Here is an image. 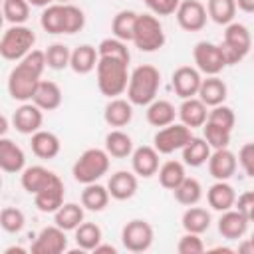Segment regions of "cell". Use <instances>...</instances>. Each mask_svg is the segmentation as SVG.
<instances>
[{
  "label": "cell",
  "instance_id": "19",
  "mask_svg": "<svg viewBox=\"0 0 254 254\" xmlns=\"http://www.w3.org/2000/svg\"><path fill=\"white\" fill-rule=\"evenodd\" d=\"M0 169L8 175H18L26 169V153L8 137H0Z\"/></svg>",
  "mask_w": 254,
  "mask_h": 254
},
{
  "label": "cell",
  "instance_id": "2",
  "mask_svg": "<svg viewBox=\"0 0 254 254\" xmlns=\"http://www.w3.org/2000/svg\"><path fill=\"white\" fill-rule=\"evenodd\" d=\"M159 87H161V71L151 64L137 65L129 75L127 99L133 105L147 107L151 101L157 99Z\"/></svg>",
  "mask_w": 254,
  "mask_h": 254
},
{
  "label": "cell",
  "instance_id": "46",
  "mask_svg": "<svg viewBox=\"0 0 254 254\" xmlns=\"http://www.w3.org/2000/svg\"><path fill=\"white\" fill-rule=\"evenodd\" d=\"M206 121L212 123V125H218V127H222V129L232 131V129H234V123H236V115H234L232 107L220 103V105H216V107H210Z\"/></svg>",
  "mask_w": 254,
  "mask_h": 254
},
{
  "label": "cell",
  "instance_id": "12",
  "mask_svg": "<svg viewBox=\"0 0 254 254\" xmlns=\"http://www.w3.org/2000/svg\"><path fill=\"white\" fill-rule=\"evenodd\" d=\"M32 254H62L67 250V236L65 230L58 224L46 226L38 232L36 240L32 242Z\"/></svg>",
  "mask_w": 254,
  "mask_h": 254
},
{
  "label": "cell",
  "instance_id": "40",
  "mask_svg": "<svg viewBox=\"0 0 254 254\" xmlns=\"http://www.w3.org/2000/svg\"><path fill=\"white\" fill-rule=\"evenodd\" d=\"M137 12L133 10H121L113 16L111 20V34L123 42H131L133 40V30H135V22H137Z\"/></svg>",
  "mask_w": 254,
  "mask_h": 254
},
{
  "label": "cell",
  "instance_id": "50",
  "mask_svg": "<svg viewBox=\"0 0 254 254\" xmlns=\"http://www.w3.org/2000/svg\"><path fill=\"white\" fill-rule=\"evenodd\" d=\"M238 163L242 167V171L254 179V143H244L238 151Z\"/></svg>",
  "mask_w": 254,
  "mask_h": 254
},
{
  "label": "cell",
  "instance_id": "58",
  "mask_svg": "<svg viewBox=\"0 0 254 254\" xmlns=\"http://www.w3.org/2000/svg\"><path fill=\"white\" fill-rule=\"evenodd\" d=\"M210 252H224V254H232L234 250H232V248H226V246H218V248H212Z\"/></svg>",
  "mask_w": 254,
  "mask_h": 254
},
{
  "label": "cell",
  "instance_id": "51",
  "mask_svg": "<svg viewBox=\"0 0 254 254\" xmlns=\"http://www.w3.org/2000/svg\"><path fill=\"white\" fill-rule=\"evenodd\" d=\"M238 210H242L246 216H248V210L254 206V190H246L242 194L236 196V204H234Z\"/></svg>",
  "mask_w": 254,
  "mask_h": 254
},
{
  "label": "cell",
  "instance_id": "24",
  "mask_svg": "<svg viewBox=\"0 0 254 254\" xmlns=\"http://www.w3.org/2000/svg\"><path fill=\"white\" fill-rule=\"evenodd\" d=\"M103 119L109 127H125L133 119V103L123 97H113L103 109Z\"/></svg>",
  "mask_w": 254,
  "mask_h": 254
},
{
  "label": "cell",
  "instance_id": "18",
  "mask_svg": "<svg viewBox=\"0 0 254 254\" xmlns=\"http://www.w3.org/2000/svg\"><path fill=\"white\" fill-rule=\"evenodd\" d=\"M248 216L238 210L236 206L230 210H224L218 218V232L226 240H240L248 230Z\"/></svg>",
  "mask_w": 254,
  "mask_h": 254
},
{
  "label": "cell",
  "instance_id": "54",
  "mask_svg": "<svg viewBox=\"0 0 254 254\" xmlns=\"http://www.w3.org/2000/svg\"><path fill=\"white\" fill-rule=\"evenodd\" d=\"M93 252H95V254H103V252H105V254H117V248L111 246V244H103V242H101V244H97V248H95Z\"/></svg>",
  "mask_w": 254,
  "mask_h": 254
},
{
  "label": "cell",
  "instance_id": "3",
  "mask_svg": "<svg viewBox=\"0 0 254 254\" xmlns=\"http://www.w3.org/2000/svg\"><path fill=\"white\" fill-rule=\"evenodd\" d=\"M127 65H129L127 62L117 58H99L95 67V77H97V87L101 95L113 99L127 91L129 75H131L127 71Z\"/></svg>",
  "mask_w": 254,
  "mask_h": 254
},
{
  "label": "cell",
  "instance_id": "26",
  "mask_svg": "<svg viewBox=\"0 0 254 254\" xmlns=\"http://www.w3.org/2000/svg\"><path fill=\"white\" fill-rule=\"evenodd\" d=\"M99 62V52L95 46L89 44H81L75 50H71V62H69V69L73 73L79 75H87L97 67Z\"/></svg>",
  "mask_w": 254,
  "mask_h": 254
},
{
  "label": "cell",
  "instance_id": "9",
  "mask_svg": "<svg viewBox=\"0 0 254 254\" xmlns=\"http://www.w3.org/2000/svg\"><path fill=\"white\" fill-rule=\"evenodd\" d=\"M192 58H194V67L204 75H218L228 65L220 50V44H212L206 40L194 44Z\"/></svg>",
  "mask_w": 254,
  "mask_h": 254
},
{
  "label": "cell",
  "instance_id": "31",
  "mask_svg": "<svg viewBox=\"0 0 254 254\" xmlns=\"http://www.w3.org/2000/svg\"><path fill=\"white\" fill-rule=\"evenodd\" d=\"M85 218V208L83 204L77 202H64L56 212H54V224L64 228L65 232L75 230Z\"/></svg>",
  "mask_w": 254,
  "mask_h": 254
},
{
  "label": "cell",
  "instance_id": "17",
  "mask_svg": "<svg viewBox=\"0 0 254 254\" xmlns=\"http://www.w3.org/2000/svg\"><path fill=\"white\" fill-rule=\"evenodd\" d=\"M238 169V157L228 149H212L208 159V173L214 181H228Z\"/></svg>",
  "mask_w": 254,
  "mask_h": 254
},
{
  "label": "cell",
  "instance_id": "20",
  "mask_svg": "<svg viewBox=\"0 0 254 254\" xmlns=\"http://www.w3.org/2000/svg\"><path fill=\"white\" fill-rule=\"evenodd\" d=\"M107 189L111 198L115 200H129L135 196L137 189H139V177L133 171H117L109 177L107 181Z\"/></svg>",
  "mask_w": 254,
  "mask_h": 254
},
{
  "label": "cell",
  "instance_id": "45",
  "mask_svg": "<svg viewBox=\"0 0 254 254\" xmlns=\"http://www.w3.org/2000/svg\"><path fill=\"white\" fill-rule=\"evenodd\" d=\"M230 135H232V131L222 129L218 125H212L208 121L202 125V137L206 139V143L212 149H224V147H228L230 145Z\"/></svg>",
  "mask_w": 254,
  "mask_h": 254
},
{
  "label": "cell",
  "instance_id": "5",
  "mask_svg": "<svg viewBox=\"0 0 254 254\" xmlns=\"http://www.w3.org/2000/svg\"><path fill=\"white\" fill-rule=\"evenodd\" d=\"M36 44V34L24 24H16L4 30L0 38V56L8 62H20L26 58Z\"/></svg>",
  "mask_w": 254,
  "mask_h": 254
},
{
  "label": "cell",
  "instance_id": "55",
  "mask_svg": "<svg viewBox=\"0 0 254 254\" xmlns=\"http://www.w3.org/2000/svg\"><path fill=\"white\" fill-rule=\"evenodd\" d=\"M238 252H240V254H254V246H252L250 238H246V240H242V242L238 244Z\"/></svg>",
  "mask_w": 254,
  "mask_h": 254
},
{
  "label": "cell",
  "instance_id": "34",
  "mask_svg": "<svg viewBox=\"0 0 254 254\" xmlns=\"http://www.w3.org/2000/svg\"><path fill=\"white\" fill-rule=\"evenodd\" d=\"M185 167H187V165H185L183 161H175V159L165 161V163L159 167V173H157L159 185H161L163 189H167V190H175V189L187 179V169H185Z\"/></svg>",
  "mask_w": 254,
  "mask_h": 254
},
{
  "label": "cell",
  "instance_id": "25",
  "mask_svg": "<svg viewBox=\"0 0 254 254\" xmlns=\"http://www.w3.org/2000/svg\"><path fill=\"white\" fill-rule=\"evenodd\" d=\"M62 87L56 83V81H50V79H42L32 95V101L42 109V111H54L62 105Z\"/></svg>",
  "mask_w": 254,
  "mask_h": 254
},
{
  "label": "cell",
  "instance_id": "15",
  "mask_svg": "<svg viewBox=\"0 0 254 254\" xmlns=\"http://www.w3.org/2000/svg\"><path fill=\"white\" fill-rule=\"evenodd\" d=\"M159 151L153 145H141L131 153V171L141 179H151L159 173Z\"/></svg>",
  "mask_w": 254,
  "mask_h": 254
},
{
  "label": "cell",
  "instance_id": "30",
  "mask_svg": "<svg viewBox=\"0 0 254 254\" xmlns=\"http://www.w3.org/2000/svg\"><path fill=\"white\" fill-rule=\"evenodd\" d=\"M198 97L208 105V107H216L220 103L226 101L228 97V87L226 83L218 77V75H206L200 83V89H198Z\"/></svg>",
  "mask_w": 254,
  "mask_h": 254
},
{
  "label": "cell",
  "instance_id": "6",
  "mask_svg": "<svg viewBox=\"0 0 254 254\" xmlns=\"http://www.w3.org/2000/svg\"><path fill=\"white\" fill-rule=\"evenodd\" d=\"M165 30L155 14H139L133 30V46L141 52H157L165 46Z\"/></svg>",
  "mask_w": 254,
  "mask_h": 254
},
{
  "label": "cell",
  "instance_id": "11",
  "mask_svg": "<svg viewBox=\"0 0 254 254\" xmlns=\"http://www.w3.org/2000/svg\"><path fill=\"white\" fill-rule=\"evenodd\" d=\"M175 16L177 24L185 32H200L208 22L206 6L200 0H181Z\"/></svg>",
  "mask_w": 254,
  "mask_h": 254
},
{
  "label": "cell",
  "instance_id": "59",
  "mask_svg": "<svg viewBox=\"0 0 254 254\" xmlns=\"http://www.w3.org/2000/svg\"><path fill=\"white\" fill-rule=\"evenodd\" d=\"M248 220H250V222H254V206L248 210Z\"/></svg>",
  "mask_w": 254,
  "mask_h": 254
},
{
  "label": "cell",
  "instance_id": "22",
  "mask_svg": "<svg viewBox=\"0 0 254 254\" xmlns=\"http://www.w3.org/2000/svg\"><path fill=\"white\" fill-rule=\"evenodd\" d=\"M206 200L208 206L216 212H224L234 208L236 204V190L228 181H216L214 185L208 187L206 190Z\"/></svg>",
  "mask_w": 254,
  "mask_h": 254
},
{
  "label": "cell",
  "instance_id": "38",
  "mask_svg": "<svg viewBox=\"0 0 254 254\" xmlns=\"http://www.w3.org/2000/svg\"><path fill=\"white\" fill-rule=\"evenodd\" d=\"M236 0H206L208 18L218 26H228L236 16Z\"/></svg>",
  "mask_w": 254,
  "mask_h": 254
},
{
  "label": "cell",
  "instance_id": "16",
  "mask_svg": "<svg viewBox=\"0 0 254 254\" xmlns=\"http://www.w3.org/2000/svg\"><path fill=\"white\" fill-rule=\"evenodd\" d=\"M64 194H65V187H64V181L56 175L40 192L34 194V204L40 212H50L54 214L62 204H64Z\"/></svg>",
  "mask_w": 254,
  "mask_h": 254
},
{
  "label": "cell",
  "instance_id": "27",
  "mask_svg": "<svg viewBox=\"0 0 254 254\" xmlns=\"http://www.w3.org/2000/svg\"><path fill=\"white\" fill-rule=\"evenodd\" d=\"M177 115H179V111H177V107L169 99H155V101H151L147 105V111H145L147 123L157 127V129L175 123Z\"/></svg>",
  "mask_w": 254,
  "mask_h": 254
},
{
  "label": "cell",
  "instance_id": "52",
  "mask_svg": "<svg viewBox=\"0 0 254 254\" xmlns=\"http://www.w3.org/2000/svg\"><path fill=\"white\" fill-rule=\"evenodd\" d=\"M36 8H46L50 4H69V0H28Z\"/></svg>",
  "mask_w": 254,
  "mask_h": 254
},
{
  "label": "cell",
  "instance_id": "10",
  "mask_svg": "<svg viewBox=\"0 0 254 254\" xmlns=\"http://www.w3.org/2000/svg\"><path fill=\"white\" fill-rule=\"evenodd\" d=\"M192 139V129L185 123H171L167 127L157 129L153 137V147L161 155H171L175 151H181L189 141Z\"/></svg>",
  "mask_w": 254,
  "mask_h": 254
},
{
  "label": "cell",
  "instance_id": "42",
  "mask_svg": "<svg viewBox=\"0 0 254 254\" xmlns=\"http://www.w3.org/2000/svg\"><path fill=\"white\" fill-rule=\"evenodd\" d=\"M30 2L28 0H4L2 2V14H4V20L10 24V26H16V24H24L28 18H30Z\"/></svg>",
  "mask_w": 254,
  "mask_h": 254
},
{
  "label": "cell",
  "instance_id": "29",
  "mask_svg": "<svg viewBox=\"0 0 254 254\" xmlns=\"http://www.w3.org/2000/svg\"><path fill=\"white\" fill-rule=\"evenodd\" d=\"M210 153H212V147L206 143L204 137H194L181 149V155H183V163L187 167H202L204 163H208L210 159Z\"/></svg>",
  "mask_w": 254,
  "mask_h": 254
},
{
  "label": "cell",
  "instance_id": "33",
  "mask_svg": "<svg viewBox=\"0 0 254 254\" xmlns=\"http://www.w3.org/2000/svg\"><path fill=\"white\" fill-rule=\"evenodd\" d=\"M133 139L129 133L121 131V129H111L105 135V151L113 157V159H127L133 153Z\"/></svg>",
  "mask_w": 254,
  "mask_h": 254
},
{
  "label": "cell",
  "instance_id": "13",
  "mask_svg": "<svg viewBox=\"0 0 254 254\" xmlns=\"http://www.w3.org/2000/svg\"><path fill=\"white\" fill-rule=\"evenodd\" d=\"M44 123V111L34 101H24L16 111L12 113V127L22 135H34L42 129Z\"/></svg>",
  "mask_w": 254,
  "mask_h": 254
},
{
  "label": "cell",
  "instance_id": "60",
  "mask_svg": "<svg viewBox=\"0 0 254 254\" xmlns=\"http://www.w3.org/2000/svg\"><path fill=\"white\" fill-rule=\"evenodd\" d=\"M250 242H252V246H254V232L250 234Z\"/></svg>",
  "mask_w": 254,
  "mask_h": 254
},
{
  "label": "cell",
  "instance_id": "21",
  "mask_svg": "<svg viewBox=\"0 0 254 254\" xmlns=\"http://www.w3.org/2000/svg\"><path fill=\"white\" fill-rule=\"evenodd\" d=\"M179 111V119L181 123H185L187 127L190 129H196V127H202L206 123V117H208V105L196 95V97H189V99H183L181 105L177 107Z\"/></svg>",
  "mask_w": 254,
  "mask_h": 254
},
{
  "label": "cell",
  "instance_id": "49",
  "mask_svg": "<svg viewBox=\"0 0 254 254\" xmlns=\"http://www.w3.org/2000/svg\"><path fill=\"white\" fill-rule=\"evenodd\" d=\"M143 2L155 16H171L177 12V8L181 4V0H143Z\"/></svg>",
  "mask_w": 254,
  "mask_h": 254
},
{
  "label": "cell",
  "instance_id": "43",
  "mask_svg": "<svg viewBox=\"0 0 254 254\" xmlns=\"http://www.w3.org/2000/svg\"><path fill=\"white\" fill-rule=\"evenodd\" d=\"M97 52H99V58H117V60H123L129 64L131 60V54H129V48H127V42L119 40V38H105L99 42L97 46Z\"/></svg>",
  "mask_w": 254,
  "mask_h": 254
},
{
  "label": "cell",
  "instance_id": "32",
  "mask_svg": "<svg viewBox=\"0 0 254 254\" xmlns=\"http://www.w3.org/2000/svg\"><path fill=\"white\" fill-rule=\"evenodd\" d=\"M109 189L99 185V183H89V185H83V190H81V204L85 210H91V212H101L107 204H109Z\"/></svg>",
  "mask_w": 254,
  "mask_h": 254
},
{
  "label": "cell",
  "instance_id": "28",
  "mask_svg": "<svg viewBox=\"0 0 254 254\" xmlns=\"http://www.w3.org/2000/svg\"><path fill=\"white\" fill-rule=\"evenodd\" d=\"M54 177H56L54 171H48V169L42 167V165H32V167H26V169L22 171V175H20V185H22V189H24L28 194L34 196V194L40 192Z\"/></svg>",
  "mask_w": 254,
  "mask_h": 254
},
{
  "label": "cell",
  "instance_id": "48",
  "mask_svg": "<svg viewBox=\"0 0 254 254\" xmlns=\"http://www.w3.org/2000/svg\"><path fill=\"white\" fill-rule=\"evenodd\" d=\"M177 252L179 254H200V252H204V242H202L200 234L185 232L177 242Z\"/></svg>",
  "mask_w": 254,
  "mask_h": 254
},
{
  "label": "cell",
  "instance_id": "47",
  "mask_svg": "<svg viewBox=\"0 0 254 254\" xmlns=\"http://www.w3.org/2000/svg\"><path fill=\"white\" fill-rule=\"evenodd\" d=\"M85 26V14L75 4H65V34H77Z\"/></svg>",
  "mask_w": 254,
  "mask_h": 254
},
{
  "label": "cell",
  "instance_id": "8",
  "mask_svg": "<svg viewBox=\"0 0 254 254\" xmlns=\"http://www.w3.org/2000/svg\"><path fill=\"white\" fill-rule=\"evenodd\" d=\"M155 230L143 218H133L121 228V244L129 252H147L153 246Z\"/></svg>",
  "mask_w": 254,
  "mask_h": 254
},
{
  "label": "cell",
  "instance_id": "4",
  "mask_svg": "<svg viewBox=\"0 0 254 254\" xmlns=\"http://www.w3.org/2000/svg\"><path fill=\"white\" fill-rule=\"evenodd\" d=\"M109 165H111V155L105 149L91 147V149H85L77 157V161L71 167V175L81 185L97 183L99 179H103L107 175Z\"/></svg>",
  "mask_w": 254,
  "mask_h": 254
},
{
  "label": "cell",
  "instance_id": "39",
  "mask_svg": "<svg viewBox=\"0 0 254 254\" xmlns=\"http://www.w3.org/2000/svg\"><path fill=\"white\" fill-rule=\"evenodd\" d=\"M173 194H175V200H177L179 204H183V206H194V204H198L200 198H202V185H200L198 179L187 177V179L173 190Z\"/></svg>",
  "mask_w": 254,
  "mask_h": 254
},
{
  "label": "cell",
  "instance_id": "53",
  "mask_svg": "<svg viewBox=\"0 0 254 254\" xmlns=\"http://www.w3.org/2000/svg\"><path fill=\"white\" fill-rule=\"evenodd\" d=\"M236 6L246 14H254V0H236Z\"/></svg>",
  "mask_w": 254,
  "mask_h": 254
},
{
  "label": "cell",
  "instance_id": "56",
  "mask_svg": "<svg viewBox=\"0 0 254 254\" xmlns=\"http://www.w3.org/2000/svg\"><path fill=\"white\" fill-rule=\"evenodd\" d=\"M6 131H8V117L2 115L0 117V137H6Z\"/></svg>",
  "mask_w": 254,
  "mask_h": 254
},
{
  "label": "cell",
  "instance_id": "41",
  "mask_svg": "<svg viewBox=\"0 0 254 254\" xmlns=\"http://www.w3.org/2000/svg\"><path fill=\"white\" fill-rule=\"evenodd\" d=\"M46 64L50 69H56V71H62L65 67H69V62H71V50L65 46V44H50L46 50Z\"/></svg>",
  "mask_w": 254,
  "mask_h": 254
},
{
  "label": "cell",
  "instance_id": "44",
  "mask_svg": "<svg viewBox=\"0 0 254 254\" xmlns=\"http://www.w3.org/2000/svg\"><path fill=\"white\" fill-rule=\"evenodd\" d=\"M26 224V216L20 208L16 206H4L0 210V226L10 232V234H18Z\"/></svg>",
  "mask_w": 254,
  "mask_h": 254
},
{
  "label": "cell",
  "instance_id": "57",
  "mask_svg": "<svg viewBox=\"0 0 254 254\" xmlns=\"http://www.w3.org/2000/svg\"><path fill=\"white\" fill-rule=\"evenodd\" d=\"M16 252H18V254H24L26 250H24V248H20V246H10V248H6V250H4V254H16Z\"/></svg>",
  "mask_w": 254,
  "mask_h": 254
},
{
  "label": "cell",
  "instance_id": "1",
  "mask_svg": "<svg viewBox=\"0 0 254 254\" xmlns=\"http://www.w3.org/2000/svg\"><path fill=\"white\" fill-rule=\"evenodd\" d=\"M48 67L46 64V54L42 50H32L26 58L16 62L8 75V93L12 99L24 103L32 101V95L42 81V73Z\"/></svg>",
  "mask_w": 254,
  "mask_h": 254
},
{
  "label": "cell",
  "instance_id": "23",
  "mask_svg": "<svg viewBox=\"0 0 254 254\" xmlns=\"http://www.w3.org/2000/svg\"><path fill=\"white\" fill-rule=\"evenodd\" d=\"M32 141H30V147H32V153L38 157V159H56L62 151V141L56 133L52 131H46V129H40L36 131L34 135H30Z\"/></svg>",
  "mask_w": 254,
  "mask_h": 254
},
{
  "label": "cell",
  "instance_id": "7",
  "mask_svg": "<svg viewBox=\"0 0 254 254\" xmlns=\"http://www.w3.org/2000/svg\"><path fill=\"white\" fill-rule=\"evenodd\" d=\"M220 50H222L228 65L240 64L252 50V36L248 32V28L244 24H240V22H230L224 28Z\"/></svg>",
  "mask_w": 254,
  "mask_h": 254
},
{
  "label": "cell",
  "instance_id": "37",
  "mask_svg": "<svg viewBox=\"0 0 254 254\" xmlns=\"http://www.w3.org/2000/svg\"><path fill=\"white\" fill-rule=\"evenodd\" d=\"M40 26L48 34H65V4H50L40 16Z\"/></svg>",
  "mask_w": 254,
  "mask_h": 254
},
{
  "label": "cell",
  "instance_id": "14",
  "mask_svg": "<svg viewBox=\"0 0 254 254\" xmlns=\"http://www.w3.org/2000/svg\"><path fill=\"white\" fill-rule=\"evenodd\" d=\"M200 83H202V75L192 65H181L171 75V85H173L175 93L181 99L196 97L198 95V89H200Z\"/></svg>",
  "mask_w": 254,
  "mask_h": 254
},
{
  "label": "cell",
  "instance_id": "35",
  "mask_svg": "<svg viewBox=\"0 0 254 254\" xmlns=\"http://www.w3.org/2000/svg\"><path fill=\"white\" fill-rule=\"evenodd\" d=\"M210 212L202 206H187V210L181 216V224L185 228V232H194V234H202L210 228Z\"/></svg>",
  "mask_w": 254,
  "mask_h": 254
},
{
  "label": "cell",
  "instance_id": "36",
  "mask_svg": "<svg viewBox=\"0 0 254 254\" xmlns=\"http://www.w3.org/2000/svg\"><path fill=\"white\" fill-rule=\"evenodd\" d=\"M73 240L77 244L79 250L83 252H93L97 248V244H101L103 240V232H101V226L95 224V222H81L75 230H73Z\"/></svg>",
  "mask_w": 254,
  "mask_h": 254
}]
</instances>
